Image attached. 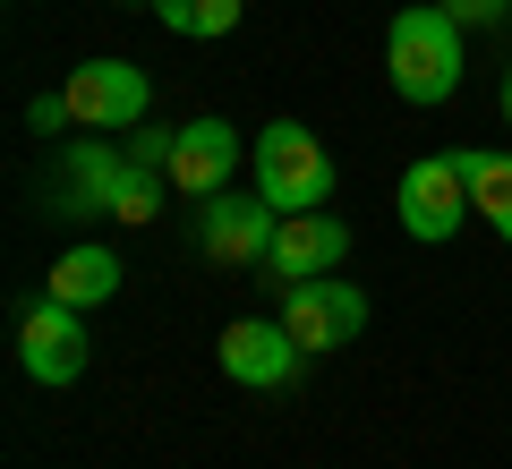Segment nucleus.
<instances>
[{
    "label": "nucleus",
    "mask_w": 512,
    "mask_h": 469,
    "mask_svg": "<svg viewBox=\"0 0 512 469\" xmlns=\"http://www.w3.org/2000/svg\"><path fill=\"white\" fill-rule=\"evenodd\" d=\"M86 359H94V333H86V307H69V299H26V316H18V367L35 384H77L86 376Z\"/></svg>",
    "instance_id": "4"
},
{
    "label": "nucleus",
    "mask_w": 512,
    "mask_h": 469,
    "mask_svg": "<svg viewBox=\"0 0 512 469\" xmlns=\"http://www.w3.org/2000/svg\"><path fill=\"white\" fill-rule=\"evenodd\" d=\"M495 231H504V248H512V214H504V222H495Z\"/></svg>",
    "instance_id": "19"
},
{
    "label": "nucleus",
    "mask_w": 512,
    "mask_h": 469,
    "mask_svg": "<svg viewBox=\"0 0 512 469\" xmlns=\"http://www.w3.org/2000/svg\"><path fill=\"white\" fill-rule=\"evenodd\" d=\"M146 9H154V0H146Z\"/></svg>",
    "instance_id": "20"
},
{
    "label": "nucleus",
    "mask_w": 512,
    "mask_h": 469,
    "mask_svg": "<svg viewBox=\"0 0 512 469\" xmlns=\"http://www.w3.org/2000/svg\"><path fill=\"white\" fill-rule=\"evenodd\" d=\"M393 214H402V231H410V239L444 248V239L461 231V214H478V205H470V171H461V154H419V163L402 171V188H393Z\"/></svg>",
    "instance_id": "5"
},
{
    "label": "nucleus",
    "mask_w": 512,
    "mask_h": 469,
    "mask_svg": "<svg viewBox=\"0 0 512 469\" xmlns=\"http://www.w3.org/2000/svg\"><path fill=\"white\" fill-rule=\"evenodd\" d=\"M444 9H453L461 26H504L512 18V0H444Z\"/></svg>",
    "instance_id": "17"
},
{
    "label": "nucleus",
    "mask_w": 512,
    "mask_h": 469,
    "mask_svg": "<svg viewBox=\"0 0 512 469\" xmlns=\"http://www.w3.org/2000/svg\"><path fill=\"white\" fill-rule=\"evenodd\" d=\"M282 325H291V342L308 350V359H325V350H342V342L367 333V290L342 282V273L291 282V290H282Z\"/></svg>",
    "instance_id": "6"
},
{
    "label": "nucleus",
    "mask_w": 512,
    "mask_h": 469,
    "mask_svg": "<svg viewBox=\"0 0 512 469\" xmlns=\"http://www.w3.org/2000/svg\"><path fill=\"white\" fill-rule=\"evenodd\" d=\"M274 231H282V214L265 197H205L197 205V248L214 256V265H265L274 256Z\"/></svg>",
    "instance_id": "9"
},
{
    "label": "nucleus",
    "mask_w": 512,
    "mask_h": 469,
    "mask_svg": "<svg viewBox=\"0 0 512 469\" xmlns=\"http://www.w3.org/2000/svg\"><path fill=\"white\" fill-rule=\"evenodd\" d=\"M239 154H248V137H239L231 120H214V111H205V120H180V145H171V171L163 180L180 188V197H222V188H231V171H239Z\"/></svg>",
    "instance_id": "10"
},
{
    "label": "nucleus",
    "mask_w": 512,
    "mask_h": 469,
    "mask_svg": "<svg viewBox=\"0 0 512 469\" xmlns=\"http://www.w3.org/2000/svg\"><path fill=\"white\" fill-rule=\"evenodd\" d=\"M52 299H69V307H103V299H120V256L103 248V239H77L69 256H52Z\"/></svg>",
    "instance_id": "12"
},
{
    "label": "nucleus",
    "mask_w": 512,
    "mask_h": 469,
    "mask_svg": "<svg viewBox=\"0 0 512 469\" xmlns=\"http://www.w3.org/2000/svg\"><path fill=\"white\" fill-rule=\"evenodd\" d=\"M342 256H350V222H333V214H282L274 256H265V282H274V290L316 282V273H342Z\"/></svg>",
    "instance_id": "11"
},
{
    "label": "nucleus",
    "mask_w": 512,
    "mask_h": 469,
    "mask_svg": "<svg viewBox=\"0 0 512 469\" xmlns=\"http://www.w3.org/2000/svg\"><path fill=\"white\" fill-rule=\"evenodd\" d=\"M214 350H222V376L248 384V393H282V384L299 376V359H308L282 316H239V325H222Z\"/></svg>",
    "instance_id": "8"
},
{
    "label": "nucleus",
    "mask_w": 512,
    "mask_h": 469,
    "mask_svg": "<svg viewBox=\"0 0 512 469\" xmlns=\"http://www.w3.org/2000/svg\"><path fill=\"white\" fill-rule=\"evenodd\" d=\"M154 18H163L180 43H222L239 26V0H154Z\"/></svg>",
    "instance_id": "13"
},
{
    "label": "nucleus",
    "mask_w": 512,
    "mask_h": 469,
    "mask_svg": "<svg viewBox=\"0 0 512 469\" xmlns=\"http://www.w3.org/2000/svg\"><path fill=\"white\" fill-rule=\"evenodd\" d=\"M461 171H470V205H478L487 222H504V214H512V154L470 145V154H461Z\"/></svg>",
    "instance_id": "14"
},
{
    "label": "nucleus",
    "mask_w": 512,
    "mask_h": 469,
    "mask_svg": "<svg viewBox=\"0 0 512 469\" xmlns=\"http://www.w3.org/2000/svg\"><path fill=\"white\" fill-rule=\"evenodd\" d=\"M256 197L274 205V214H325V197H333V154H325V137L299 128V120L256 128Z\"/></svg>",
    "instance_id": "3"
},
{
    "label": "nucleus",
    "mask_w": 512,
    "mask_h": 469,
    "mask_svg": "<svg viewBox=\"0 0 512 469\" xmlns=\"http://www.w3.org/2000/svg\"><path fill=\"white\" fill-rule=\"evenodd\" d=\"M120 145H128V154H137L146 171H171V145H180V128H154V120H146V128H128Z\"/></svg>",
    "instance_id": "15"
},
{
    "label": "nucleus",
    "mask_w": 512,
    "mask_h": 469,
    "mask_svg": "<svg viewBox=\"0 0 512 469\" xmlns=\"http://www.w3.org/2000/svg\"><path fill=\"white\" fill-rule=\"evenodd\" d=\"M163 171H146L128 145H111V137H69L60 145V188H52V214H69V222H94V214H111V222H154L163 214Z\"/></svg>",
    "instance_id": "1"
},
{
    "label": "nucleus",
    "mask_w": 512,
    "mask_h": 469,
    "mask_svg": "<svg viewBox=\"0 0 512 469\" xmlns=\"http://www.w3.org/2000/svg\"><path fill=\"white\" fill-rule=\"evenodd\" d=\"M60 94H69L77 128H94V137H128V128H146V111H154V86H146L137 60H86V69H69Z\"/></svg>",
    "instance_id": "7"
},
{
    "label": "nucleus",
    "mask_w": 512,
    "mask_h": 469,
    "mask_svg": "<svg viewBox=\"0 0 512 469\" xmlns=\"http://www.w3.org/2000/svg\"><path fill=\"white\" fill-rule=\"evenodd\" d=\"M26 128H35V137H60V128H77L69 94H35V103H26Z\"/></svg>",
    "instance_id": "16"
},
{
    "label": "nucleus",
    "mask_w": 512,
    "mask_h": 469,
    "mask_svg": "<svg viewBox=\"0 0 512 469\" xmlns=\"http://www.w3.org/2000/svg\"><path fill=\"white\" fill-rule=\"evenodd\" d=\"M504 120H512V69H504Z\"/></svg>",
    "instance_id": "18"
},
{
    "label": "nucleus",
    "mask_w": 512,
    "mask_h": 469,
    "mask_svg": "<svg viewBox=\"0 0 512 469\" xmlns=\"http://www.w3.org/2000/svg\"><path fill=\"white\" fill-rule=\"evenodd\" d=\"M461 35L470 26L444 9V0H410L402 18H393V35H384V77H393V94H402L410 111H436L461 94Z\"/></svg>",
    "instance_id": "2"
}]
</instances>
